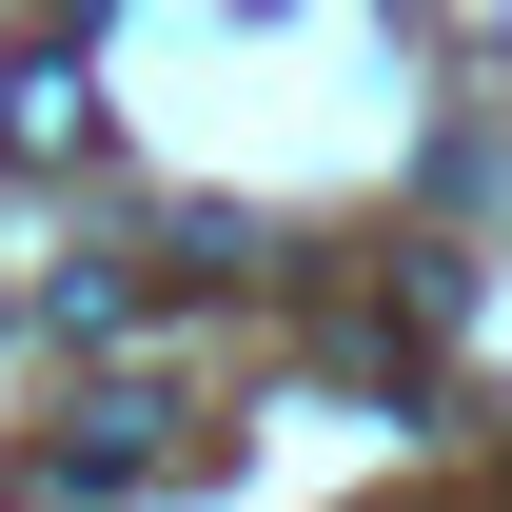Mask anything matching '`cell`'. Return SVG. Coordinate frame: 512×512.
<instances>
[{"label":"cell","mask_w":512,"mask_h":512,"mask_svg":"<svg viewBox=\"0 0 512 512\" xmlns=\"http://www.w3.org/2000/svg\"><path fill=\"white\" fill-rule=\"evenodd\" d=\"M20 138H40V158H79V138H99V99H79V40H40V60H20Z\"/></svg>","instance_id":"cell-2"},{"label":"cell","mask_w":512,"mask_h":512,"mask_svg":"<svg viewBox=\"0 0 512 512\" xmlns=\"http://www.w3.org/2000/svg\"><path fill=\"white\" fill-rule=\"evenodd\" d=\"M158 453H178V414H158V394H79V414H60V453H40V473H60V493H138Z\"/></svg>","instance_id":"cell-1"}]
</instances>
